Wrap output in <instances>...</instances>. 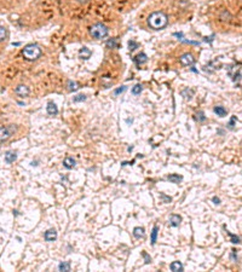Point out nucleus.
Returning <instances> with one entry per match:
<instances>
[{"instance_id": "obj_5", "label": "nucleus", "mask_w": 242, "mask_h": 272, "mask_svg": "<svg viewBox=\"0 0 242 272\" xmlns=\"http://www.w3.org/2000/svg\"><path fill=\"white\" fill-rule=\"evenodd\" d=\"M179 61L182 63V66L184 67H191L194 63H195V58L191 53H184L179 57Z\"/></svg>"}, {"instance_id": "obj_12", "label": "nucleus", "mask_w": 242, "mask_h": 272, "mask_svg": "<svg viewBox=\"0 0 242 272\" xmlns=\"http://www.w3.org/2000/svg\"><path fill=\"white\" fill-rule=\"evenodd\" d=\"M182 223V217L178 215V214H172L171 218H170V225L173 227H177L179 226V224Z\"/></svg>"}, {"instance_id": "obj_6", "label": "nucleus", "mask_w": 242, "mask_h": 272, "mask_svg": "<svg viewBox=\"0 0 242 272\" xmlns=\"http://www.w3.org/2000/svg\"><path fill=\"white\" fill-rule=\"evenodd\" d=\"M15 93H16L17 96L24 98V97H27V96L29 95V87L26 86V85H18V86L16 87V90H15Z\"/></svg>"}, {"instance_id": "obj_30", "label": "nucleus", "mask_w": 242, "mask_h": 272, "mask_svg": "<svg viewBox=\"0 0 242 272\" xmlns=\"http://www.w3.org/2000/svg\"><path fill=\"white\" fill-rule=\"evenodd\" d=\"M142 255H143V258L145 259V264H149V263L151 261V258H150V256H149V255H148L145 252H143V253H142Z\"/></svg>"}, {"instance_id": "obj_23", "label": "nucleus", "mask_w": 242, "mask_h": 272, "mask_svg": "<svg viewBox=\"0 0 242 272\" xmlns=\"http://www.w3.org/2000/svg\"><path fill=\"white\" fill-rule=\"evenodd\" d=\"M228 235H229L230 238H231V243H234V244H239V243L241 242V239H240V237H239L237 235H234V234H231V232H229V231H228Z\"/></svg>"}, {"instance_id": "obj_8", "label": "nucleus", "mask_w": 242, "mask_h": 272, "mask_svg": "<svg viewBox=\"0 0 242 272\" xmlns=\"http://www.w3.org/2000/svg\"><path fill=\"white\" fill-rule=\"evenodd\" d=\"M46 110H47V114H49V115H52V116H55V115L58 114V108H57V105H56L53 102L47 103Z\"/></svg>"}, {"instance_id": "obj_22", "label": "nucleus", "mask_w": 242, "mask_h": 272, "mask_svg": "<svg viewBox=\"0 0 242 272\" xmlns=\"http://www.w3.org/2000/svg\"><path fill=\"white\" fill-rule=\"evenodd\" d=\"M107 47L109 48H116L117 47V40L116 39H110L107 41Z\"/></svg>"}, {"instance_id": "obj_9", "label": "nucleus", "mask_w": 242, "mask_h": 272, "mask_svg": "<svg viewBox=\"0 0 242 272\" xmlns=\"http://www.w3.org/2000/svg\"><path fill=\"white\" fill-rule=\"evenodd\" d=\"M133 61L136 62V64L139 67V66H142V64L146 63L148 57H146V55H145V53H143V52H142V53H138V55H137V56L133 58Z\"/></svg>"}, {"instance_id": "obj_18", "label": "nucleus", "mask_w": 242, "mask_h": 272, "mask_svg": "<svg viewBox=\"0 0 242 272\" xmlns=\"http://www.w3.org/2000/svg\"><path fill=\"white\" fill-rule=\"evenodd\" d=\"M167 179H168L170 181L174 183V184H179V183L183 180V177L179 175V174H170V175L167 177Z\"/></svg>"}, {"instance_id": "obj_37", "label": "nucleus", "mask_w": 242, "mask_h": 272, "mask_svg": "<svg viewBox=\"0 0 242 272\" xmlns=\"http://www.w3.org/2000/svg\"><path fill=\"white\" fill-rule=\"evenodd\" d=\"M12 45H13V46H18V45H20V42H12Z\"/></svg>"}, {"instance_id": "obj_3", "label": "nucleus", "mask_w": 242, "mask_h": 272, "mask_svg": "<svg viewBox=\"0 0 242 272\" xmlns=\"http://www.w3.org/2000/svg\"><path fill=\"white\" fill-rule=\"evenodd\" d=\"M109 33L108 28L102 24V23H97V24H93L91 28H90V35L95 39H103L105 38Z\"/></svg>"}, {"instance_id": "obj_17", "label": "nucleus", "mask_w": 242, "mask_h": 272, "mask_svg": "<svg viewBox=\"0 0 242 272\" xmlns=\"http://www.w3.org/2000/svg\"><path fill=\"white\" fill-rule=\"evenodd\" d=\"M63 165H64L66 168L71 170L73 167H75V160H74L73 157H66L64 161H63Z\"/></svg>"}, {"instance_id": "obj_11", "label": "nucleus", "mask_w": 242, "mask_h": 272, "mask_svg": "<svg viewBox=\"0 0 242 272\" xmlns=\"http://www.w3.org/2000/svg\"><path fill=\"white\" fill-rule=\"evenodd\" d=\"M17 160V152L16 151H7L5 154V161L6 163H12Z\"/></svg>"}, {"instance_id": "obj_26", "label": "nucleus", "mask_w": 242, "mask_h": 272, "mask_svg": "<svg viewBox=\"0 0 242 272\" xmlns=\"http://www.w3.org/2000/svg\"><path fill=\"white\" fill-rule=\"evenodd\" d=\"M79 87H78V84L76 82H74V81H68V90L69 91H76Z\"/></svg>"}, {"instance_id": "obj_4", "label": "nucleus", "mask_w": 242, "mask_h": 272, "mask_svg": "<svg viewBox=\"0 0 242 272\" xmlns=\"http://www.w3.org/2000/svg\"><path fill=\"white\" fill-rule=\"evenodd\" d=\"M16 131H17V127L15 125L0 127V141H6L7 139H10L15 134Z\"/></svg>"}, {"instance_id": "obj_24", "label": "nucleus", "mask_w": 242, "mask_h": 272, "mask_svg": "<svg viewBox=\"0 0 242 272\" xmlns=\"http://www.w3.org/2000/svg\"><path fill=\"white\" fill-rule=\"evenodd\" d=\"M142 90H143V86H142L140 84H137V85H135V86L132 87V93H133V95H139V93L142 92Z\"/></svg>"}, {"instance_id": "obj_36", "label": "nucleus", "mask_w": 242, "mask_h": 272, "mask_svg": "<svg viewBox=\"0 0 242 272\" xmlns=\"http://www.w3.org/2000/svg\"><path fill=\"white\" fill-rule=\"evenodd\" d=\"M78 1H79V2H82V4H84V2H87L88 0H78Z\"/></svg>"}, {"instance_id": "obj_16", "label": "nucleus", "mask_w": 242, "mask_h": 272, "mask_svg": "<svg viewBox=\"0 0 242 272\" xmlns=\"http://www.w3.org/2000/svg\"><path fill=\"white\" fill-rule=\"evenodd\" d=\"M157 232H159V227L155 225V226L153 227V230H151V237H150V243H151V245H155V243H156Z\"/></svg>"}, {"instance_id": "obj_13", "label": "nucleus", "mask_w": 242, "mask_h": 272, "mask_svg": "<svg viewBox=\"0 0 242 272\" xmlns=\"http://www.w3.org/2000/svg\"><path fill=\"white\" fill-rule=\"evenodd\" d=\"M213 111H214V114L215 115H218V116H220V117H224L226 114H228V110L224 108V106H214V109H213Z\"/></svg>"}, {"instance_id": "obj_19", "label": "nucleus", "mask_w": 242, "mask_h": 272, "mask_svg": "<svg viewBox=\"0 0 242 272\" xmlns=\"http://www.w3.org/2000/svg\"><path fill=\"white\" fill-rule=\"evenodd\" d=\"M182 96L185 99H191V97L194 96V91L193 90H189V88H185V90L182 91Z\"/></svg>"}, {"instance_id": "obj_20", "label": "nucleus", "mask_w": 242, "mask_h": 272, "mask_svg": "<svg viewBox=\"0 0 242 272\" xmlns=\"http://www.w3.org/2000/svg\"><path fill=\"white\" fill-rule=\"evenodd\" d=\"M58 270L60 271H70V263L68 261H63L58 265Z\"/></svg>"}, {"instance_id": "obj_27", "label": "nucleus", "mask_w": 242, "mask_h": 272, "mask_svg": "<svg viewBox=\"0 0 242 272\" xmlns=\"http://www.w3.org/2000/svg\"><path fill=\"white\" fill-rule=\"evenodd\" d=\"M7 36V30L2 27V26H0V41H2V40H5V38Z\"/></svg>"}, {"instance_id": "obj_14", "label": "nucleus", "mask_w": 242, "mask_h": 272, "mask_svg": "<svg viewBox=\"0 0 242 272\" xmlns=\"http://www.w3.org/2000/svg\"><path fill=\"white\" fill-rule=\"evenodd\" d=\"M145 235V230L144 227H140V226H137L133 229V236L136 238H143Z\"/></svg>"}, {"instance_id": "obj_15", "label": "nucleus", "mask_w": 242, "mask_h": 272, "mask_svg": "<svg viewBox=\"0 0 242 272\" xmlns=\"http://www.w3.org/2000/svg\"><path fill=\"white\" fill-rule=\"evenodd\" d=\"M170 269L173 272H178V271H183L184 267H183V265H182L180 261H173L172 264L170 265Z\"/></svg>"}, {"instance_id": "obj_32", "label": "nucleus", "mask_w": 242, "mask_h": 272, "mask_svg": "<svg viewBox=\"0 0 242 272\" xmlns=\"http://www.w3.org/2000/svg\"><path fill=\"white\" fill-rule=\"evenodd\" d=\"M235 121H236V117L233 116L231 120H230V122H229V127H230V128H234V123H235Z\"/></svg>"}, {"instance_id": "obj_35", "label": "nucleus", "mask_w": 242, "mask_h": 272, "mask_svg": "<svg viewBox=\"0 0 242 272\" xmlns=\"http://www.w3.org/2000/svg\"><path fill=\"white\" fill-rule=\"evenodd\" d=\"M174 36H177V38H183V34H182V33H174Z\"/></svg>"}, {"instance_id": "obj_21", "label": "nucleus", "mask_w": 242, "mask_h": 272, "mask_svg": "<svg viewBox=\"0 0 242 272\" xmlns=\"http://www.w3.org/2000/svg\"><path fill=\"white\" fill-rule=\"evenodd\" d=\"M102 85L105 88H108V87H110L113 85V81H111V79L109 76H103L102 77Z\"/></svg>"}, {"instance_id": "obj_31", "label": "nucleus", "mask_w": 242, "mask_h": 272, "mask_svg": "<svg viewBox=\"0 0 242 272\" xmlns=\"http://www.w3.org/2000/svg\"><path fill=\"white\" fill-rule=\"evenodd\" d=\"M160 197H161V199H162V200H164L166 203H168V202H171V201H172V199H171V197H167V196H165L164 194H161V195H160Z\"/></svg>"}, {"instance_id": "obj_34", "label": "nucleus", "mask_w": 242, "mask_h": 272, "mask_svg": "<svg viewBox=\"0 0 242 272\" xmlns=\"http://www.w3.org/2000/svg\"><path fill=\"white\" fill-rule=\"evenodd\" d=\"M197 115H200V120H201V121H205V120H206V117H205L204 113H199Z\"/></svg>"}, {"instance_id": "obj_10", "label": "nucleus", "mask_w": 242, "mask_h": 272, "mask_svg": "<svg viewBox=\"0 0 242 272\" xmlns=\"http://www.w3.org/2000/svg\"><path fill=\"white\" fill-rule=\"evenodd\" d=\"M91 55H92V52H91V50L87 48V47H82V48H80V51H79V57H80L81 59H88V58L91 57Z\"/></svg>"}, {"instance_id": "obj_7", "label": "nucleus", "mask_w": 242, "mask_h": 272, "mask_svg": "<svg viewBox=\"0 0 242 272\" xmlns=\"http://www.w3.org/2000/svg\"><path fill=\"white\" fill-rule=\"evenodd\" d=\"M44 238H45L46 242H53V241H56V239H57V231H56L55 229H49V230L45 232Z\"/></svg>"}, {"instance_id": "obj_1", "label": "nucleus", "mask_w": 242, "mask_h": 272, "mask_svg": "<svg viewBox=\"0 0 242 272\" xmlns=\"http://www.w3.org/2000/svg\"><path fill=\"white\" fill-rule=\"evenodd\" d=\"M168 23V17L162 11H155L148 17V24L154 30L164 29Z\"/></svg>"}, {"instance_id": "obj_33", "label": "nucleus", "mask_w": 242, "mask_h": 272, "mask_svg": "<svg viewBox=\"0 0 242 272\" xmlns=\"http://www.w3.org/2000/svg\"><path fill=\"white\" fill-rule=\"evenodd\" d=\"M212 201L214 202V204H219V203H220V199H218L217 196H214V197L212 199Z\"/></svg>"}, {"instance_id": "obj_25", "label": "nucleus", "mask_w": 242, "mask_h": 272, "mask_svg": "<svg viewBox=\"0 0 242 272\" xmlns=\"http://www.w3.org/2000/svg\"><path fill=\"white\" fill-rule=\"evenodd\" d=\"M128 47H130V51H135L136 48L139 47V44L136 42V41H133V40H131V41H128Z\"/></svg>"}, {"instance_id": "obj_2", "label": "nucleus", "mask_w": 242, "mask_h": 272, "mask_svg": "<svg viewBox=\"0 0 242 272\" xmlns=\"http://www.w3.org/2000/svg\"><path fill=\"white\" fill-rule=\"evenodd\" d=\"M22 55L27 61H35L41 56V48L35 44H28L22 50Z\"/></svg>"}, {"instance_id": "obj_28", "label": "nucleus", "mask_w": 242, "mask_h": 272, "mask_svg": "<svg viewBox=\"0 0 242 272\" xmlns=\"http://www.w3.org/2000/svg\"><path fill=\"white\" fill-rule=\"evenodd\" d=\"M73 101H74L75 103L84 102V101H86V96H85V95H78V96H75V97L73 98Z\"/></svg>"}, {"instance_id": "obj_29", "label": "nucleus", "mask_w": 242, "mask_h": 272, "mask_svg": "<svg viewBox=\"0 0 242 272\" xmlns=\"http://www.w3.org/2000/svg\"><path fill=\"white\" fill-rule=\"evenodd\" d=\"M126 90H127L126 86H121L120 88H116V90L114 91V96H117V95H120V93H124Z\"/></svg>"}]
</instances>
